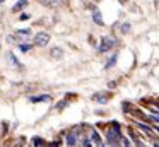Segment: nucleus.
<instances>
[{
    "instance_id": "obj_1",
    "label": "nucleus",
    "mask_w": 159,
    "mask_h": 147,
    "mask_svg": "<svg viewBox=\"0 0 159 147\" xmlns=\"http://www.w3.org/2000/svg\"><path fill=\"white\" fill-rule=\"evenodd\" d=\"M106 137H108L110 145H118V144L121 142V133H120V126H118V123H113V126L108 128Z\"/></svg>"
},
{
    "instance_id": "obj_2",
    "label": "nucleus",
    "mask_w": 159,
    "mask_h": 147,
    "mask_svg": "<svg viewBox=\"0 0 159 147\" xmlns=\"http://www.w3.org/2000/svg\"><path fill=\"white\" fill-rule=\"evenodd\" d=\"M33 36V31L31 29H17L14 33V36H7V41H19V43H26L29 38Z\"/></svg>"
},
{
    "instance_id": "obj_3",
    "label": "nucleus",
    "mask_w": 159,
    "mask_h": 147,
    "mask_svg": "<svg viewBox=\"0 0 159 147\" xmlns=\"http://www.w3.org/2000/svg\"><path fill=\"white\" fill-rule=\"evenodd\" d=\"M115 46V39L113 38H103V39H101V44H99V48H98V50L101 51V53H104V51H108V50H111V48Z\"/></svg>"
},
{
    "instance_id": "obj_4",
    "label": "nucleus",
    "mask_w": 159,
    "mask_h": 147,
    "mask_svg": "<svg viewBox=\"0 0 159 147\" xmlns=\"http://www.w3.org/2000/svg\"><path fill=\"white\" fill-rule=\"evenodd\" d=\"M50 41V34L48 33H38L34 36V44L36 46H46Z\"/></svg>"
},
{
    "instance_id": "obj_5",
    "label": "nucleus",
    "mask_w": 159,
    "mask_h": 147,
    "mask_svg": "<svg viewBox=\"0 0 159 147\" xmlns=\"http://www.w3.org/2000/svg\"><path fill=\"white\" fill-rule=\"evenodd\" d=\"M39 3L45 7H48V9H55V7H58V0H39Z\"/></svg>"
},
{
    "instance_id": "obj_6",
    "label": "nucleus",
    "mask_w": 159,
    "mask_h": 147,
    "mask_svg": "<svg viewBox=\"0 0 159 147\" xmlns=\"http://www.w3.org/2000/svg\"><path fill=\"white\" fill-rule=\"evenodd\" d=\"M50 55H52L53 58H57V60H60V58L63 57V50L62 48H53V50L50 51Z\"/></svg>"
},
{
    "instance_id": "obj_7",
    "label": "nucleus",
    "mask_w": 159,
    "mask_h": 147,
    "mask_svg": "<svg viewBox=\"0 0 159 147\" xmlns=\"http://www.w3.org/2000/svg\"><path fill=\"white\" fill-rule=\"evenodd\" d=\"M39 101H43V103L50 101V96L48 94H41V96H34V98H31V103H39Z\"/></svg>"
},
{
    "instance_id": "obj_8",
    "label": "nucleus",
    "mask_w": 159,
    "mask_h": 147,
    "mask_svg": "<svg viewBox=\"0 0 159 147\" xmlns=\"http://www.w3.org/2000/svg\"><path fill=\"white\" fill-rule=\"evenodd\" d=\"M93 21L96 24H99V26H103V17H101L99 10H94V12H93Z\"/></svg>"
},
{
    "instance_id": "obj_9",
    "label": "nucleus",
    "mask_w": 159,
    "mask_h": 147,
    "mask_svg": "<svg viewBox=\"0 0 159 147\" xmlns=\"http://www.w3.org/2000/svg\"><path fill=\"white\" fill-rule=\"evenodd\" d=\"M75 142H77V135H75V132L69 133V135H67V144H69L70 147H74V145H75Z\"/></svg>"
},
{
    "instance_id": "obj_10",
    "label": "nucleus",
    "mask_w": 159,
    "mask_h": 147,
    "mask_svg": "<svg viewBox=\"0 0 159 147\" xmlns=\"http://www.w3.org/2000/svg\"><path fill=\"white\" fill-rule=\"evenodd\" d=\"M94 101H98V103H101V104H106L108 103V98H106V94H94Z\"/></svg>"
},
{
    "instance_id": "obj_11",
    "label": "nucleus",
    "mask_w": 159,
    "mask_h": 147,
    "mask_svg": "<svg viewBox=\"0 0 159 147\" xmlns=\"http://www.w3.org/2000/svg\"><path fill=\"white\" fill-rule=\"evenodd\" d=\"M28 5V0H21V2H17L14 7H12V12H17V10H21V9H24V7Z\"/></svg>"
},
{
    "instance_id": "obj_12",
    "label": "nucleus",
    "mask_w": 159,
    "mask_h": 147,
    "mask_svg": "<svg viewBox=\"0 0 159 147\" xmlns=\"http://www.w3.org/2000/svg\"><path fill=\"white\" fill-rule=\"evenodd\" d=\"M7 57H9V62H11L12 65H16V67H17V68H22V65L19 63V62H17V58H16V57H14V55H12V53H9Z\"/></svg>"
},
{
    "instance_id": "obj_13",
    "label": "nucleus",
    "mask_w": 159,
    "mask_h": 147,
    "mask_svg": "<svg viewBox=\"0 0 159 147\" xmlns=\"http://www.w3.org/2000/svg\"><path fill=\"white\" fill-rule=\"evenodd\" d=\"M91 140H93V142H96V144H99V142H101L99 133H98V132H94V130H93V132H91Z\"/></svg>"
},
{
    "instance_id": "obj_14",
    "label": "nucleus",
    "mask_w": 159,
    "mask_h": 147,
    "mask_svg": "<svg viewBox=\"0 0 159 147\" xmlns=\"http://www.w3.org/2000/svg\"><path fill=\"white\" fill-rule=\"evenodd\" d=\"M139 126H140V128H142V130H144V132H145V133H147V135H152V130H151V128H149V126H147V125H142V123H140V125H139Z\"/></svg>"
},
{
    "instance_id": "obj_15",
    "label": "nucleus",
    "mask_w": 159,
    "mask_h": 147,
    "mask_svg": "<svg viewBox=\"0 0 159 147\" xmlns=\"http://www.w3.org/2000/svg\"><path fill=\"white\" fill-rule=\"evenodd\" d=\"M115 63H116V55H113V58H111V60L106 63V68H110L111 65H115Z\"/></svg>"
},
{
    "instance_id": "obj_16",
    "label": "nucleus",
    "mask_w": 159,
    "mask_h": 147,
    "mask_svg": "<svg viewBox=\"0 0 159 147\" xmlns=\"http://www.w3.org/2000/svg\"><path fill=\"white\" fill-rule=\"evenodd\" d=\"M121 33H128V31H130V24H121Z\"/></svg>"
},
{
    "instance_id": "obj_17",
    "label": "nucleus",
    "mask_w": 159,
    "mask_h": 147,
    "mask_svg": "<svg viewBox=\"0 0 159 147\" xmlns=\"http://www.w3.org/2000/svg\"><path fill=\"white\" fill-rule=\"evenodd\" d=\"M29 17H31V16H29L28 12H24V14H21V16H19V19H21V21H28Z\"/></svg>"
},
{
    "instance_id": "obj_18",
    "label": "nucleus",
    "mask_w": 159,
    "mask_h": 147,
    "mask_svg": "<svg viewBox=\"0 0 159 147\" xmlns=\"http://www.w3.org/2000/svg\"><path fill=\"white\" fill-rule=\"evenodd\" d=\"M21 50L22 51H29L31 50V44H21Z\"/></svg>"
},
{
    "instance_id": "obj_19",
    "label": "nucleus",
    "mask_w": 159,
    "mask_h": 147,
    "mask_svg": "<svg viewBox=\"0 0 159 147\" xmlns=\"http://www.w3.org/2000/svg\"><path fill=\"white\" fill-rule=\"evenodd\" d=\"M65 104H67V103H65V101H62V103H58V104H57V109H63V108H65Z\"/></svg>"
},
{
    "instance_id": "obj_20",
    "label": "nucleus",
    "mask_w": 159,
    "mask_h": 147,
    "mask_svg": "<svg viewBox=\"0 0 159 147\" xmlns=\"http://www.w3.org/2000/svg\"><path fill=\"white\" fill-rule=\"evenodd\" d=\"M82 147H91V142H89L87 139H84V140H82Z\"/></svg>"
},
{
    "instance_id": "obj_21",
    "label": "nucleus",
    "mask_w": 159,
    "mask_h": 147,
    "mask_svg": "<svg viewBox=\"0 0 159 147\" xmlns=\"http://www.w3.org/2000/svg\"><path fill=\"white\" fill-rule=\"evenodd\" d=\"M121 142H123V145H125V147H130V142H128L127 139H123V140H121Z\"/></svg>"
},
{
    "instance_id": "obj_22",
    "label": "nucleus",
    "mask_w": 159,
    "mask_h": 147,
    "mask_svg": "<svg viewBox=\"0 0 159 147\" xmlns=\"http://www.w3.org/2000/svg\"><path fill=\"white\" fill-rule=\"evenodd\" d=\"M135 144H137V147H145V145H144V144H142V142H140V140H137V139H135Z\"/></svg>"
},
{
    "instance_id": "obj_23",
    "label": "nucleus",
    "mask_w": 159,
    "mask_h": 147,
    "mask_svg": "<svg viewBox=\"0 0 159 147\" xmlns=\"http://www.w3.org/2000/svg\"><path fill=\"white\" fill-rule=\"evenodd\" d=\"M48 147H57V144H55V142H52V144H48Z\"/></svg>"
},
{
    "instance_id": "obj_24",
    "label": "nucleus",
    "mask_w": 159,
    "mask_h": 147,
    "mask_svg": "<svg viewBox=\"0 0 159 147\" xmlns=\"http://www.w3.org/2000/svg\"><path fill=\"white\" fill-rule=\"evenodd\" d=\"M154 147H159V144H157V142H154Z\"/></svg>"
},
{
    "instance_id": "obj_25",
    "label": "nucleus",
    "mask_w": 159,
    "mask_h": 147,
    "mask_svg": "<svg viewBox=\"0 0 159 147\" xmlns=\"http://www.w3.org/2000/svg\"><path fill=\"white\" fill-rule=\"evenodd\" d=\"M2 2H5V0H0V3H2Z\"/></svg>"
}]
</instances>
